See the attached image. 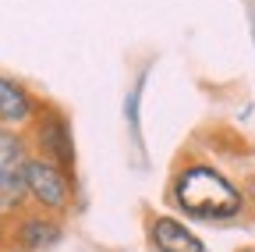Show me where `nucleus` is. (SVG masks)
I'll use <instances>...</instances> for the list:
<instances>
[{
    "instance_id": "9b49d317",
    "label": "nucleus",
    "mask_w": 255,
    "mask_h": 252,
    "mask_svg": "<svg viewBox=\"0 0 255 252\" xmlns=\"http://www.w3.org/2000/svg\"><path fill=\"white\" fill-rule=\"evenodd\" d=\"M252 199H255V178H252Z\"/></svg>"
},
{
    "instance_id": "423d86ee",
    "label": "nucleus",
    "mask_w": 255,
    "mask_h": 252,
    "mask_svg": "<svg viewBox=\"0 0 255 252\" xmlns=\"http://www.w3.org/2000/svg\"><path fill=\"white\" fill-rule=\"evenodd\" d=\"M43 96H36L21 78L0 71V132H25L36 121Z\"/></svg>"
},
{
    "instance_id": "7ed1b4c3",
    "label": "nucleus",
    "mask_w": 255,
    "mask_h": 252,
    "mask_svg": "<svg viewBox=\"0 0 255 252\" xmlns=\"http://www.w3.org/2000/svg\"><path fill=\"white\" fill-rule=\"evenodd\" d=\"M21 135H25L28 149L36 153V156H43V160H53V164H60V167H68V171L78 174L75 128H71V117H68V110H64V107L43 100L36 121H32Z\"/></svg>"
},
{
    "instance_id": "1a4fd4ad",
    "label": "nucleus",
    "mask_w": 255,
    "mask_h": 252,
    "mask_svg": "<svg viewBox=\"0 0 255 252\" xmlns=\"http://www.w3.org/2000/svg\"><path fill=\"white\" fill-rule=\"evenodd\" d=\"M245 11H248V28H252V43H255V0H245Z\"/></svg>"
},
{
    "instance_id": "20e7f679",
    "label": "nucleus",
    "mask_w": 255,
    "mask_h": 252,
    "mask_svg": "<svg viewBox=\"0 0 255 252\" xmlns=\"http://www.w3.org/2000/svg\"><path fill=\"white\" fill-rule=\"evenodd\" d=\"M64 238V220L39 213V210H21L11 217L7 231V252H50Z\"/></svg>"
},
{
    "instance_id": "6e6552de",
    "label": "nucleus",
    "mask_w": 255,
    "mask_h": 252,
    "mask_svg": "<svg viewBox=\"0 0 255 252\" xmlns=\"http://www.w3.org/2000/svg\"><path fill=\"white\" fill-rule=\"evenodd\" d=\"M7 231H11V217L0 210V252H7Z\"/></svg>"
},
{
    "instance_id": "f03ea898",
    "label": "nucleus",
    "mask_w": 255,
    "mask_h": 252,
    "mask_svg": "<svg viewBox=\"0 0 255 252\" xmlns=\"http://www.w3.org/2000/svg\"><path fill=\"white\" fill-rule=\"evenodd\" d=\"M25 199L32 210L50 213V217H68L78 206V174L60 167L53 160H43L28 149L25 160Z\"/></svg>"
},
{
    "instance_id": "9d476101",
    "label": "nucleus",
    "mask_w": 255,
    "mask_h": 252,
    "mask_svg": "<svg viewBox=\"0 0 255 252\" xmlns=\"http://www.w3.org/2000/svg\"><path fill=\"white\" fill-rule=\"evenodd\" d=\"M238 252H255V245H245V249H238Z\"/></svg>"
},
{
    "instance_id": "f257e3e1",
    "label": "nucleus",
    "mask_w": 255,
    "mask_h": 252,
    "mask_svg": "<svg viewBox=\"0 0 255 252\" xmlns=\"http://www.w3.org/2000/svg\"><path fill=\"white\" fill-rule=\"evenodd\" d=\"M167 203L199 224H234L248 213L245 188L202 156H181L167 181Z\"/></svg>"
},
{
    "instance_id": "39448f33",
    "label": "nucleus",
    "mask_w": 255,
    "mask_h": 252,
    "mask_svg": "<svg viewBox=\"0 0 255 252\" xmlns=\"http://www.w3.org/2000/svg\"><path fill=\"white\" fill-rule=\"evenodd\" d=\"M145 242L152 252H209L206 242L181 217L159 210H145Z\"/></svg>"
},
{
    "instance_id": "0eeeda50",
    "label": "nucleus",
    "mask_w": 255,
    "mask_h": 252,
    "mask_svg": "<svg viewBox=\"0 0 255 252\" xmlns=\"http://www.w3.org/2000/svg\"><path fill=\"white\" fill-rule=\"evenodd\" d=\"M145 82H149V64L138 71V78L131 82V89L124 92V124H128V135H131V142H135V149L142 153L145 146H142V96H145Z\"/></svg>"
}]
</instances>
